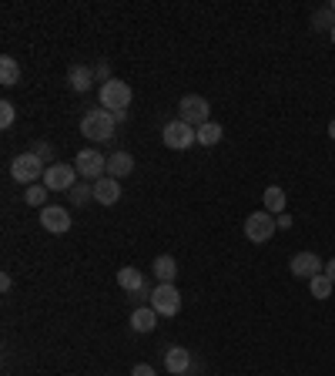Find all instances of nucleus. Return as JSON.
I'll list each match as a JSON object with an SVG mask.
<instances>
[{
    "mask_svg": "<svg viewBox=\"0 0 335 376\" xmlns=\"http://www.w3.org/2000/svg\"><path fill=\"white\" fill-rule=\"evenodd\" d=\"M114 128H117V121H114V114L108 108H91L81 118V134L88 141H111Z\"/></svg>",
    "mask_w": 335,
    "mask_h": 376,
    "instance_id": "nucleus-1",
    "label": "nucleus"
},
{
    "mask_svg": "<svg viewBox=\"0 0 335 376\" xmlns=\"http://www.w3.org/2000/svg\"><path fill=\"white\" fill-rule=\"evenodd\" d=\"M44 162H40L34 151H24V155H17L14 162H10V178L14 182H20V185H38V182H44Z\"/></svg>",
    "mask_w": 335,
    "mask_h": 376,
    "instance_id": "nucleus-2",
    "label": "nucleus"
},
{
    "mask_svg": "<svg viewBox=\"0 0 335 376\" xmlns=\"http://www.w3.org/2000/svg\"><path fill=\"white\" fill-rule=\"evenodd\" d=\"M151 309L158 313V316H178L181 313V292H178V285L174 282H158L154 285V292H151Z\"/></svg>",
    "mask_w": 335,
    "mask_h": 376,
    "instance_id": "nucleus-3",
    "label": "nucleus"
},
{
    "mask_svg": "<svg viewBox=\"0 0 335 376\" xmlns=\"http://www.w3.org/2000/svg\"><path fill=\"white\" fill-rule=\"evenodd\" d=\"M101 108H108L111 114H128L131 108V84L111 77L108 84H101Z\"/></svg>",
    "mask_w": 335,
    "mask_h": 376,
    "instance_id": "nucleus-4",
    "label": "nucleus"
},
{
    "mask_svg": "<svg viewBox=\"0 0 335 376\" xmlns=\"http://www.w3.org/2000/svg\"><path fill=\"white\" fill-rule=\"evenodd\" d=\"M275 215L272 212H265V208H259V212H252L248 219H245V239L255 245H265L272 242V235H275Z\"/></svg>",
    "mask_w": 335,
    "mask_h": 376,
    "instance_id": "nucleus-5",
    "label": "nucleus"
},
{
    "mask_svg": "<svg viewBox=\"0 0 335 376\" xmlns=\"http://www.w3.org/2000/svg\"><path fill=\"white\" fill-rule=\"evenodd\" d=\"M208 114H211V104H208V97H202V94H185L181 104H178V121H185L191 128L208 125L211 121Z\"/></svg>",
    "mask_w": 335,
    "mask_h": 376,
    "instance_id": "nucleus-6",
    "label": "nucleus"
},
{
    "mask_svg": "<svg viewBox=\"0 0 335 376\" xmlns=\"http://www.w3.org/2000/svg\"><path fill=\"white\" fill-rule=\"evenodd\" d=\"M161 141H165L168 148H174V151H185L191 148L195 141H198V128H191V125H185V121H168L165 125V132H161Z\"/></svg>",
    "mask_w": 335,
    "mask_h": 376,
    "instance_id": "nucleus-7",
    "label": "nucleus"
},
{
    "mask_svg": "<svg viewBox=\"0 0 335 376\" xmlns=\"http://www.w3.org/2000/svg\"><path fill=\"white\" fill-rule=\"evenodd\" d=\"M74 169L81 178H104L108 175V158L101 155L97 148H84V151H77V158H74Z\"/></svg>",
    "mask_w": 335,
    "mask_h": 376,
    "instance_id": "nucleus-8",
    "label": "nucleus"
},
{
    "mask_svg": "<svg viewBox=\"0 0 335 376\" xmlns=\"http://www.w3.org/2000/svg\"><path fill=\"white\" fill-rule=\"evenodd\" d=\"M74 175H77L74 165L54 162V165H47V171H44V185H47V191H71L77 185Z\"/></svg>",
    "mask_w": 335,
    "mask_h": 376,
    "instance_id": "nucleus-9",
    "label": "nucleus"
},
{
    "mask_svg": "<svg viewBox=\"0 0 335 376\" xmlns=\"http://www.w3.org/2000/svg\"><path fill=\"white\" fill-rule=\"evenodd\" d=\"M40 226L47 232H54V235H64V232H71L74 219H71V212L64 205H44L40 208Z\"/></svg>",
    "mask_w": 335,
    "mask_h": 376,
    "instance_id": "nucleus-10",
    "label": "nucleus"
},
{
    "mask_svg": "<svg viewBox=\"0 0 335 376\" xmlns=\"http://www.w3.org/2000/svg\"><path fill=\"white\" fill-rule=\"evenodd\" d=\"M288 269H292V276H298V279H316V276L325 272V263L318 259L316 252H298V256H292Z\"/></svg>",
    "mask_w": 335,
    "mask_h": 376,
    "instance_id": "nucleus-11",
    "label": "nucleus"
},
{
    "mask_svg": "<svg viewBox=\"0 0 335 376\" xmlns=\"http://www.w3.org/2000/svg\"><path fill=\"white\" fill-rule=\"evenodd\" d=\"M165 370L171 376H188L191 373V353L185 346H168L165 350Z\"/></svg>",
    "mask_w": 335,
    "mask_h": 376,
    "instance_id": "nucleus-12",
    "label": "nucleus"
},
{
    "mask_svg": "<svg viewBox=\"0 0 335 376\" xmlns=\"http://www.w3.org/2000/svg\"><path fill=\"white\" fill-rule=\"evenodd\" d=\"M94 202H101V205H117V202H121V182L111 178V175L97 178V182H94Z\"/></svg>",
    "mask_w": 335,
    "mask_h": 376,
    "instance_id": "nucleus-13",
    "label": "nucleus"
},
{
    "mask_svg": "<svg viewBox=\"0 0 335 376\" xmlns=\"http://www.w3.org/2000/svg\"><path fill=\"white\" fill-rule=\"evenodd\" d=\"M158 320H161V316H158L151 306H134V313H131V329H134V333H154Z\"/></svg>",
    "mask_w": 335,
    "mask_h": 376,
    "instance_id": "nucleus-14",
    "label": "nucleus"
},
{
    "mask_svg": "<svg viewBox=\"0 0 335 376\" xmlns=\"http://www.w3.org/2000/svg\"><path fill=\"white\" fill-rule=\"evenodd\" d=\"M131 171H134V158H131L128 151H114L111 158H108V175L111 178L121 182V178H128Z\"/></svg>",
    "mask_w": 335,
    "mask_h": 376,
    "instance_id": "nucleus-15",
    "label": "nucleus"
},
{
    "mask_svg": "<svg viewBox=\"0 0 335 376\" xmlns=\"http://www.w3.org/2000/svg\"><path fill=\"white\" fill-rule=\"evenodd\" d=\"M145 276H141V269H134V265H121V269H117V285H121V289H124V292H138V289H141V285H145Z\"/></svg>",
    "mask_w": 335,
    "mask_h": 376,
    "instance_id": "nucleus-16",
    "label": "nucleus"
},
{
    "mask_svg": "<svg viewBox=\"0 0 335 376\" xmlns=\"http://www.w3.org/2000/svg\"><path fill=\"white\" fill-rule=\"evenodd\" d=\"M91 81H94V71L84 68V64H74V68L67 71V84H71V91H77V94L91 91Z\"/></svg>",
    "mask_w": 335,
    "mask_h": 376,
    "instance_id": "nucleus-17",
    "label": "nucleus"
},
{
    "mask_svg": "<svg viewBox=\"0 0 335 376\" xmlns=\"http://www.w3.org/2000/svg\"><path fill=\"white\" fill-rule=\"evenodd\" d=\"M265 212H272V215L288 212V198H285V188H281V185H268V188H265Z\"/></svg>",
    "mask_w": 335,
    "mask_h": 376,
    "instance_id": "nucleus-18",
    "label": "nucleus"
},
{
    "mask_svg": "<svg viewBox=\"0 0 335 376\" xmlns=\"http://www.w3.org/2000/svg\"><path fill=\"white\" fill-rule=\"evenodd\" d=\"M151 269H154V279L158 282H174L178 279V263H174L171 256H158Z\"/></svg>",
    "mask_w": 335,
    "mask_h": 376,
    "instance_id": "nucleus-19",
    "label": "nucleus"
},
{
    "mask_svg": "<svg viewBox=\"0 0 335 376\" xmlns=\"http://www.w3.org/2000/svg\"><path fill=\"white\" fill-rule=\"evenodd\" d=\"M222 138H224V128L218 125V121H208V125H202V128H198V145H205V148L218 145Z\"/></svg>",
    "mask_w": 335,
    "mask_h": 376,
    "instance_id": "nucleus-20",
    "label": "nucleus"
},
{
    "mask_svg": "<svg viewBox=\"0 0 335 376\" xmlns=\"http://www.w3.org/2000/svg\"><path fill=\"white\" fill-rule=\"evenodd\" d=\"M17 81H20V64L10 54H3L0 57V84L10 88V84H17Z\"/></svg>",
    "mask_w": 335,
    "mask_h": 376,
    "instance_id": "nucleus-21",
    "label": "nucleus"
},
{
    "mask_svg": "<svg viewBox=\"0 0 335 376\" xmlns=\"http://www.w3.org/2000/svg\"><path fill=\"white\" fill-rule=\"evenodd\" d=\"M332 27H335V10L332 7H318L316 14H312V31H329L332 34Z\"/></svg>",
    "mask_w": 335,
    "mask_h": 376,
    "instance_id": "nucleus-22",
    "label": "nucleus"
},
{
    "mask_svg": "<svg viewBox=\"0 0 335 376\" xmlns=\"http://www.w3.org/2000/svg\"><path fill=\"white\" fill-rule=\"evenodd\" d=\"M332 285H335V282L329 279L325 272L316 276V279H309V289H312V296H316V299H329V296H332Z\"/></svg>",
    "mask_w": 335,
    "mask_h": 376,
    "instance_id": "nucleus-23",
    "label": "nucleus"
},
{
    "mask_svg": "<svg viewBox=\"0 0 335 376\" xmlns=\"http://www.w3.org/2000/svg\"><path fill=\"white\" fill-rule=\"evenodd\" d=\"M24 202H27V205H34V208H40L44 202H47V185H44V182H38V185H27V188H24Z\"/></svg>",
    "mask_w": 335,
    "mask_h": 376,
    "instance_id": "nucleus-24",
    "label": "nucleus"
},
{
    "mask_svg": "<svg viewBox=\"0 0 335 376\" xmlns=\"http://www.w3.org/2000/svg\"><path fill=\"white\" fill-rule=\"evenodd\" d=\"M91 198H94V185H88V182H77V185L71 188V202H74L77 208L88 205Z\"/></svg>",
    "mask_w": 335,
    "mask_h": 376,
    "instance_id": "nucleus-25",
    "label": "nucleus"
},
{
    "mask_svg": "<svg viewBox=\"0 0 335 376\" xmlns=\"http://www.w3.org/2000/svg\"><path fill=\"white\" fill-rule=\"evenodd\" d=\"M14 101H0V128H3V132H7V128H10V125H14Z\"/></svg>",
    "mask_w": 335,
    "mask_h": 376,
    "instance_id": "nucleus-26",
    "label": "nucleus"
},
{
    "mask_svg": "<svg viewBox=\"0 0 335 376\" xmlns=\"http://www.w3.org/2000/svg\"><path fill=\"white\" fill-rule=\"evenodd\" d=\"M34 155H38L40 162H54V145H47V141H38V145H34Z\"/></svg>",
    "mask_w": 335,
    "mask_h": 376,
    "instance_id": "nucleus-27",
    "label": "nucleus"
},
{
    "mask_svg": "<svg viewBox=\"0 0 335 376\" xmlns=\"http://www.w3.org/2000/svg\"><path fill=\"white\" fill-rule=\"evenodd\" d=\"M94 77H101V81L108 84V81H111V64H108V61H101V64L94 68Z\"/></svg>",
    "mask_w": 335,
    "mask_h": 376,
    "instance_id": "nucleus-28",
    "label": "nucleus"
},
{
    "mask_svg": "<svg viewBox=\"0 0 335 376\" xmlns=\"http://www.w3.org/2000/svg\"><path fill=\"white\" fill-rule=\"evenodd\" d=\"M151 292H154V289H151L148 282H145V285H141L138 292H131V299H134V302H145V299H148V302H151Z\"/></svg>",
    "mask_w": 335,
    "mask_h": 376,
    "instance_id": "nucleus-29",
    "label": "nucleus"
},
{
    "mask_svg": "<svg viewBox=\"0 0 335 376\" xmlns=\"http://www.w3.org/2000/svg\"><path fill=\"white\" fill-rule=\"evenodd\" d=\"M131 376H154V366H148V363H138V366L131 370Z\"/></svg>",
    "mask_w": 335,
    "mask_h": 376,
    "instance_id": "nucleus-30",
    "label": "nucleus"
},
{
    "mask_svg": "<svg viewBox=\"0 0 335 376\" xmlns=\"http://www.w3.org/2000/svg\"><path fill=\"white\" fill-rule=\"evenodd\" d=\"M275 226H279V228H292V215H288V212L275 215Z\"/></svg>",
    "mask_w": 335,
    "mask_h": 376,
    "instance_id": "nucleus-31",
    "label": "nucleus"
},
{
    "mask_svg": "<svg viewBox=\"0 0 335 376\" xmlns=\"http://www.w3.org/2000/svg\"><path fill=\"white\" fill-rule=\"evenodd\" d=\"M10 285H14V279L3 272V276H0V289H3V292H10Z\"/></svg>",
    "mask_w": 335,
    "mask_h": 376,
    "instance_id": "nucleus-32",
    "label": "nucleus"
},
{
    "mask_svg": "<svg viewBox=\"0 0 335 376\" xmlns=\"http://www.w3.org/2000/svg\"><path fill=\"white\" fill-rule=\"evenodd\" d=\"M325 276L335 282V259H329V263H325Z\"/></svg>",
    "mask_w": 335,
    "mask_h": 376,
    "instance_id": "nucleus-33",
    "label": "nucleus"
},
{
    "mask_svg": "<svg viewBox=\"0 0 335 376\" xmlns=\"http://www.w3.org/2000/svg\"><path fill=\"white\" fill-rule=\"evenodd\" d=\"M329 138H332V141H335V121H332V125H329Z\"/></svg>",
    "mask_w": 335,
    "mask_h": 376,
    "instance_id": "nucleus-34",
    "label": "nucleus"
},
{
    "mask_svg": "<svg viewBox=\"0 0 335 376\" xmlns=\"http://www.w3.org/2000/svg\"><path fill=\"white\" fill-rule=\"evenodd\" d=\"M329 38H332V44H335V27H332V34H329Z\"/></svg>",
    "mask_w": 335,
    "mask_h": 376,
    "instance_id": "nucleus-35",
    "label": "nucleus"
},
{
    "mask_svg": "<svg viewBox=\"0 0 335 376\" xmlns=\"http://www.w3.org/2000/svg\"><path fill=\"white\" fill-rule=\"evenodd\" d=\"M329 7H332V10H335V3H329Z\"/></svg>",
    "mask_w": 335,
    "mask_h": 376,
    "instance_id": "nucleus-36",
    "label": "nucleus"
}]
</instances>
